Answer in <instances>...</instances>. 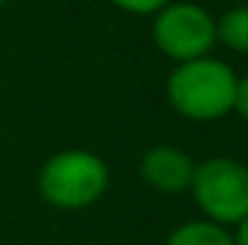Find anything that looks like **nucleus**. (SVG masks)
<instances>
[{
  "label": "nucleus",
  "mask_w": 248,
  "mask_h": 245,
  "mask_svg": "<svg viewBox=\"0 0 248 245\" xmlns=\"http://www.w3.org/2000/svg\"><path fill=\"white\" fill-rule=\"evenodd\" d=\"M217 41L231 52L248 55V6H231L217 17Z\"/></svg>",
  "instance_id": "0eeeda50"
},
{
  "label": "nucleus",
  "mask_w": 248,
  "mask_h": 245,
  "mask_svg": "<svg viewBox=\"0 0 248 245\" xmlns=\"http://www.w3.org/2000/svg\"><path fill=\"white\" fill-rule=\"evenodd\" d=\"M193 170H196L193 156L173 144H156L139 162L141 182L159 193H185L193 182Z\"/></svg>",
  "instance_id": "39448f33"
},
{
  "label": "nucleus",
  "mask_w": 248,
  "mask_h": 245,
  "mask_svg": "<svg viewBox=\"0 0 248 245\" xmlns=\"http://www.w3.org/2000/svg\"><path fill=\"white\" fill-rule=\"evenodd\" d=\"M202 216L225 228L240 225L248 216V165L231 156L196 162L193 182L187 187Z\"/></svg>",
  "instance_id": "7ed1b4c3"
},
{
  "label": "nucleus",
  "mask_w": 248,
  "mask_h": 245,
  "mask_svg": "<svg viewBox=\"0 0 248 245\" xmlns=\"http://www.w3.org/2000/svg\"><path fill=\"white\" fill-rule=\"evenodd\" d=\"M231 113H237L243 122H248V75L237 78V90H234V107Z\"/></svg>",
  "instance_id": "1a4fd4ad"
},
{
  "label": "nucleus",
  "mask_w": 248,
  "mask_h": 245,
  "mask_svg": "<svg viewBox=\"0 0 248 245\" xmlns=\"http://www.w3.org/2000/svg\"><path fill=\"white\" fill-rule=\"evenodd\" d=\"M116 9H122L127 15H156L165 3L170 0H110Z\"/></svg>",
  "instance_id": "6e6552de"
},
{
  "label": "nucleus",
  "mask_w": 248,
  "mask_h": 245,
  "mask_svg": "<svg viewBox=\"0 0 248 245\" xmlns=\"http://www.w3.org/2000/svg\"><path fill=\"white\" fill-rule=\"evenodd\" d=\"M165 245H234V234L211 219H190L170 231Z\"/></svg>",
  "instance_id": "423d86ee"
},
{
  "label": "nucleus",
  "mask_w": 248,
  "mask_h": 245,
  "mask_svg": "<svg viewBox=\"0 0 248 245\" xmlns=\"http://www.w3.org/2000/svg\"><path fill=\"white\" fill-rule=\"evenodd\" d=\"M237 231H234V245H248V216L240 222V225H234Z\"/></svg>",
  "instance_id": "9d476101"
},
{
  "label": "nucleus",
  "mask_w": 248,
  "mask_h": 245,
  "mask_svg": "<svg viewBox=\"0 0 248 245\" xmlns=\"http://www.w3.org/2000/svg\"><path fill=\"white\" fill-rule=\"evenodd\" d=\"M3 3H6V0H0V9H3Z\"/></svg>",
  "instance_id": "9b49d317"
},
{
  "label": "nucleus",
  "mask_w": 248,
  "mask_h": 245,
  "mask_svg": "<svg viewBox=\"0 0 248 245\" xmlns=\"http://www.w3.org/2000/svg\"><path fill=\"white\" fill-rule=\"evenodd\" d=\"M110 184L107 162L93 150H61L52 153L38 170V193L58 211H84L95 205Z\"/></svg>",
  "instance_id": "f03ea898"
},
{
  "label": "nucleus",
  "mask_w": 248,
  "mask_h": 245,
  "mask_svg": "<svg viewBox=\"0 0 248 245\" xmlns=\"http://www.w3.org/2000/svg\"><path fill=\"white\" fill-rule=\"evenodd\" d=\"M237 72L219 58L202 55L176 63L168 78V101L187 122H217L234 107Z\"/></svg>",
  "instance_id": "f257e3e1"
},
{
  "label": "nucleus",
  "mask_w": 248,
  "mask_h": 245,
  "mask_svg": "<svg viewBox=\"0 0 248 245\" xmlns=\"http://www.w3.org/2000/svg\"><path fill=\"white\" fill-rule=\"evenodd\" d=\"M153 44L176 63L211 55L217 46V17L196 3L170 0L153 17Z\"/></svg>",
  "instance_id": "20e7f679"
}]
</instances>
